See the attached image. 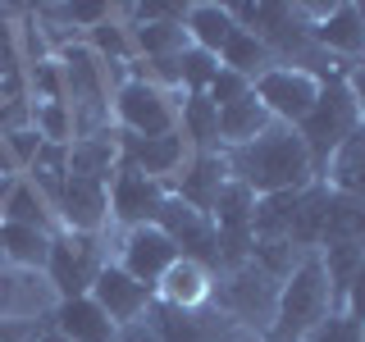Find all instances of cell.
Returning <instances> with one entry per match:
<instances>
[{
	"mask_svg": "<svg viewBox=\"0 0 365 342\" xmlns=\"http://www.w3.org/2000/svg\"><path fill=\"white\" fill-rule=\"evenodd\" d=\"M224 165H228V178L242 182L251 197L302 192V187H311V182H315L306 142L297 137V128H288V123H274V128L260 133L256 142L224 151Z\"/></svg>",
	"mask_w": 365,
	"mask_h": 342,
	"instance_id": "obj_1",
	"label": "cell"
},
{
	"mask_svg": "<svg viewBox=\"0 0 365 342\" xmlns=\"http://www.w3.org/2000/svg\"><path fill=\"white\" fill-rule=\"evenodd\" d=\"M64 73V105L73 119V137L110 133V64L91 51L87 41H68L55 51Z\"/></svg>",
	"mask_w": 365,
	"mask_h": 342,
	"instance_id": "obj_2",
	"label": "cell"
},
{
	"mask_svg": "<svg viewBox=\"0 0 365 342\" xmlns=\"http://www.w3.org/2000/svg\"><path fill=\"white\" fill-rule=\"evenodd\" d=\"M324 315H334V296H329V279H324V265H319V251H311V256L283 279L279 311H274V324H269L265 342H306L311 328Z\"/></svg>",
	"mask_w": 365,
	"mask_h": 342,
	"instance_id": "obj_3",
	"label": "cell"
},
{
	"mask_svg": "<svg viewBox=\"0 0 365 342\" xmlns=\"http://www.w3.org/2000/svg\"><path fill=\"white\" fill-rule=\"evenodd\" d=\"M279 288L283 283L274 279L269 269H260L256 260H242V265L215 274V296L210 301L233 319L242 333L265 338L274 324V311H279Z\"/></svg>",
	"mask_w": 365,
	"mask_h": 342,
	"instance_id": "obj_4",
	"label": "cell"
},
{
	"mask_svg": "<svg viewBox=\"0 0 365 342\" xmlns=\"http://www.w3.org/2000/svg\"><path fill=\"white\" fill-rule=\"evenodd\" d=\"M356 128H361V110H356V100H351V91H347V78L324 83L319 96H315V105H311V114L297 123V137L306 142V155H311L315 178L324 174L329 155H334Z\"/></svg>",
	"mask_w": 365,
	"mask_h": 342,
	"instance_id": "obj_5",
	"label": "cell"
},
{
	"mask_svg": "<svg viewBox=\"0 0 365 342\" xmlns=\"http://www.w3.org/2000/svg\"><path fill=\"white\" fill-rule=\"evenodd\" d=\"M106 242L101 233H68V228H55L51 242V260H46V279L60 301H73V296H87L96 274L106 269Z\"/></svg>",
	"mask_w": 365,
	"mask_h": 342,
	"instance_id": "obj_6",
	"label": "cell"
},
{
	"mask_svg": "<svg viewBox=\"0 0 365 342\" xmlns=\"http://www.w3.org/2000/svg\"><path fill=\"white\" fill-rule=\"evenodd\" d=\"M114 128L133 133V137H165L178 133V110L169 100V91L151 87L146 78H123L114 87Z\"/></svg>",
	"mask_w": 365,
	"mask_h": 342,
	"instance_id": "obj_7",
	"label": "cell"
},
{
	"mask_svg": "<svg viewBox=\"0 0 365 342\" xmlns=\"http://www.w3.org/2000/svg\"><path fill=\"white\" fill-rule=\"evenodd\" d=\"M319 87H324V83H319L315 73H306V68H292V64L269 68V73H260L256 83H251L256 100L274 114V123H288V128H297V123L311 114Z\"/></svg>",
	"mask_w": 365,
	"mask_h": 342,
	"instance_id": "obj_8",
	"label": "cell"
},
{
	"mask_svg": "<svg viewBox=\"0 0 365 342\" xmlns=\"http://www.w3.org/2000/svg\"><path fill=\"white\" fill-rule=\"evenodd\" d=\"M55 296L46 269H19V265H0V319H19V324H51Z\"/></svg>",
	"mask_w": 365,
	"mask_h": 342,
	"instance_id": "obj_9",
	"label": "cell"
},
{
	"mask_svg": "<svg viewBox=\"0 0 365 342\" xmlns=\"http://www.w3.org/2000/svg\"><path fill=\"white\" fill-rule=\"evenodd\" d=\"M155 228L178 247V256L201 260L210 274L220 269V237H215V219H210V214L182 205L178 197H165V205H160V214H155Z\"/></svg>",
	"mask_w": 365,
	"mask_h": 342,
	"instance_id": "obj_10",
	"label": "cell"
},
{
	"mask_svg": "<svg viewBox=\"0 0 365 342\" xmlns=\"http://www.w3.org/2000/svg\"><path fill=\"white\" fill-rule=\"evenodd\" d=\"M119 169H137L146 178H160L169 182L182 169V160L192 155V146L182 142V133H165V137H133V133H119Z\"/></svg>",
	"mask_w": 365,
	"mask_h": 342,
	"instance_id": "obj_11",
	"label": "cell"
},
{
	"mask_svg": "<svg viewBox=\"0 0 365 342\" xmlns=\"http://www.w3.org/2000/svg\"><path fill=\"white\" fill-rule=\"evenodd\" d=\"M165 197H169V187L160 178H146V174H137V169H114V178H110V219H119L123 228L155 224Z\"/></svg>",
	"mask_w": 365,
	"mask_h": 342,
	"instance_id": "obj_12",
	"label": "cell"
},
{
	"mask_svg": "<svg viewBox=\"0 0 365 342\" xmlns=\"http://www.w3.org/2000/svg\"><path fill=\"white\" fill-rule=\"evenodd\" d=\"M224 182H228L224 151H192L187 160H182V169L165 182V187H169V197H178L182 205L210 214L215 201H220V192H224Z\"/></svg>",
	"mask_w": 365,
	"mask_h": 342,
	"instance_id": "obj_13",
	"label": "cell"
},
{
	"mask_svg": "<svg viewBox=\"0 0 365 342\" xmlns=\"http://www.w3.org/2000/svg\"><path fill=\"white\" fill-rule=\"evenodd\" d=\"M87 296L110 315V324H114V328H123V324H133V319H142V315H146V306L155 301V288L137 283L133 274H123L119 265H106V269L96 274V283H91V292H87Z\"/></svg>",
	"mask_w": 365,
	"mask_h": 342,
	"instance_id": "obj_14",
	"label": "cell"
},
{
	"mask_svg": "<svg viewBox=\"0 0 365 342\" xmlns=\"http://www.w3.org/2000/svg\"><path fill=\"white\" fill-rule=\"evenodd\" d=\"M123 256H119V269L133 274L137 283H146V288H155L160 279H165V269L178 260V247L169 242L165 233H160L155 224H142V228H128L123 233Z\"/></svg>",
	"mask_w": 365,
	"mask_h": 342,
	"instance_id": "obj_15",
	"label": "cell"
},
{
	"mask_svg": "<svg viewBox=\"0 0 365 342\" xmlns=\"http://www.w3.org/2000/svg\"><path fill=\"white\" fill-rule=\"evenodd\" d=\"M106 219H110V187L68 174L60 201H55V224L68 228V233H101Z\"/></svg>",
	"mask_w": 365,
	"mask_h": 342,
	"instance_id": "obj_16",
	"label": "cell"
},
{
	"mask_svg": "<svg viewBox=\"0 0 365 342\" xmlns=\"http://www.w3.org/2000/svg\"><path fill=\"white\" fill-rule=\"evenodd\" d=\"M210 296H215V274L187 256H178L165 269V279L155 283V301L178 306V311H201V306H210Z\"/></svg>",
	"mask_w": 365,
	"mask_h": 342,
	"instance_id": "obj_17",
	"label": "cell"
},
{
	"mask_svg": "<svg viewBox=\"0 0 365 342\" xmlns=\"http://www.w3.org/2000/svg\"><path fill=\"white\" fill-rule=\"evenodd\" d=\"M51 328L64 333L68 342H114L119 328L110 324V315L101 311L91 296H73V301H60L51 315Z\"/></svg>",
	"mask_w": 365,
	"mask_h": 342,
	"instance_id": "obj_18",
	"label": "cell"
},
{
	"mask_svg": "<svg viewBox=\"0 0 365 342\" xmlns=\"http://www.w3.org/2000/svg\"><path fill=\"white\" fill-rule=\"evenodd\" d=\"M315 182H324V187H329V192H338V197L365 201V123L338 146L334 155H329L324 174H319Z\"/></svg>",
	"mask_w": 365,
	"mask_h": 342,
	"instance_id": "obj_19",
	"label": "cell"
},
{
	"mask_svg": "<svg viewBox=\"0 0 365 342\" xmlns=\"http://www.w3.org/2000/svg\"><path fill=\"white\" fill-rule=\"evenodd\" d=\"M114 169H119V137H114V128L68 142V174L73 178H91V182H106L110 187Z\"/></svg>",
	"mask_w": 365,
	"mask_h": 342,
	"instance_id": "obj_20",
	"label": "cell"
},
{
	"mask_svg": "<svg viewBox=\"0 0 365 342\" xmlns=\"http://www.w3.org/2000/svg\"><path fill=\"white\" fill-rule=\"evenodd\" d=\"M274 128V114L256 100V91H247L242 100L220 110V151H233V146H247L256 142L260 133Z\"/></svg>",
	"mask_w": 365,
	"mask_h": 342,
	"instance_id": "obj_21",
	"label": "cell"
},
{
	"mask_svg": "<svg viewBox=\"0 0 365 342\" xmlns=\"http://www.w3.org/2000/svg\"><path fill=\"white\" fill-rule=\"evenodd\" d=\"M311 41L324 55H347V60L365 55V23L356 14V5H334V14L311 28Z\"/></svg>",
	"mask_w": 365,
	"mask_h": 342,
	"instance_id": "obj_22",
	"label": "cell"
},
{
	"mask_svg": "<svg viewBox=\"0 0 365 342\" xmlns=\"http://www.w3.org/2000/svg\"><path fill=\"white\" fill-rule=\"evenodd\" d=\"M174 110H178V133L192 151H220V110L205 91L174 100Z\"/></svg>",
	"mask_w": 365,
	"mask_h": 342,
	"instance_id": "obj_23",
	"label": "cell"
},
{
	"mask_svg": "<svg viewBox=\"0 0 365 342\" xmlns=\"http://www.w3.org/2000/svg\"><path fill=\"white\" fill-rule=\"evenodd\" d=\"M182 28H187L192 46H201V51L220 55L224 41L237 32V19L228 5H210V0H197V5H187V19H182Z\"/></svg>",
	"mask_w": 365,
	"mask_h": 342,
	"instance_id": "obj_24",
	"label": "cell"
},
{
	"mask_svg": "<svg viewBox=\"0 0 365 342\" xmlns=\"http://www.w3.org/2000/svg\"><path fill=\"white\" fill-rule=\"evenodd\" d=\"M220 64H224V68H233V73H242L247 83H256L260 73H269V68L279 64V55H274L269 46L256 37V32L237 28L233 37L224 41V51H220Z\"/></svg>",
	"mask_w": 365,
	"mask_h": 342,
	"instance_id": "obj_25",
	"label": "cell"
},
{
	"mask_svg": "<svg viewBox=\"0 0 365 342\" xmlns=\"http://www.w3.org/2000/svg\"><path fill=\"white\" fill-rule=\"evenodd\" d=\"M128 41L137 60H169L192 46L182 23H128Z\"/></svg>",
	"mask_w": 365,
	"mask_h": 342,
	"instance_id": "obj_26",
	"label": "cell"
},
{
	"mask_svg": "<svg viewBox=\"0 0 365 342\" xmlns=\"http://www.w3.org/2000/svg\"><path fill=\"white\" fill-rule=\"evenodd\" d=\"M51 242L55 233L46 228H23V224H5V265H19V269H46L51 260Z\"/></svg>",
	"mask_w": 365,
	"mask_h": 342,
	"instance_id": "obj_27",
	"label": "cell"
},
{
	"mask_svg": "<svg viewBox=\"0 0 365 342\" xmlns=\"http://www.w3.org/2000/svg\"><path fill=\"white\" fill-rule=\"evenodd\" d=\"M302 192L256 197V210H251V237H256V242H260V237H288V228L297 219V205H302Z\"/></svg>",
	"mask_w": 365,
	"mask_h": 342,
	"instance_id": "obj_28",
	"label": "cell"
},
{
	"mask_svg": "<svg viewBox=\"0 0 365 342\" xmlns=\"http://www.w3.org/2000/svg\"><path fill=\"white\" fill-rule=\"evenodd\" d=\"M0 224H23V228H46V233H55L51 205L37 197V187H32V182H23V174L14 182V192L0 201Z\"/></svg>",
	"mask_w": 365,
	"mask_h": 342,
	"instance_id": "obj_29",
	"label": "cell"
},
{
	"mask_svg": "<svg viewBox=\"0 0 365 342\" xmlns=\"http://www.w3.org/2000/svg\"><path fill=\"white\" fill-rule=\"evenodd\" d=\"M215 73H220V55L201 51V46H187V51L178 55V83H182V96H201V91L215 83Z\"/></svg>",
	"mask_w": 365,
	"mask_h": 342,
	"instance_id": "obj_30",
	"label": "cell"
},
{
	"mask_svg": "<svg viewBox=\"0 0 365 342\" xmlns=\"http://www.w3.org/2000/svg\"><path fill=\"white\" fill-rule=\"evenodd\" d=\"M87 46L101 55V60H110V64H128V60H133L128 28H123L119 19H106L101 28H91V32H87Z\"/></svg>",
	"mask_w": 365,
	"mask_h": 342,
	"instance_id": "obj_31",
	"label": "cell"
},
{
	"mask_svg": "<svg viewBox=\"0 0 365 342\" xmlns=\"http://www.w3.org/2000/svg\"><path fill=\"white\" fill-rule=\"evenodd\" d=\"M361 333H365L361 319H351L347 311H334V315H324L311 328V338H306V342H361Z\"/></svg>",
	"mask_w": 365,
	"mask_h": 342,
	"instance_id": "obj_32",
	"label": "cell"
},
{
	"mask_svg": "<svg viewBox=\"0 0 365 342\" xmlns=\"http://www.w3.org/2000/svg\"><path fill=\"white\" fill-rule=\"evenodd\" d=\"M247 91H251V83H247V78H242V73H233V68H224V64H220V73H215V83L205 87V96L215 100V110H224V105H233V100H242Z\"/></svg>",
	"mask_w": 365,
	"mask_h": 342,
	"instance_id": "obj_33",
	"label": "cell"
},
{
	"mask_svg": "<svg viewBox=\"0 0 365 342\" xmlns=\"http://www.w3.org/2000/svg\"><path fill=\"white\" fill-rule=\"evenodd\" d=\"M0 142H5L9 160H14V169H28L32 160H37V151H41V133H37V128H19V133H5Z\"/></svg>",
	"mask_w": 365,
	"mask_h": 342,
	"instance_id": "obj_34",
	"label": "cell"
},
{
	"mask_svg": "<svg viewBox=\"0 0 365 342\" xmlns=\"http://www.w3.org/2000/svg\"><path fill=\"white\" fill-rule=\"evenodd\" d=\"M23 73V51H19V28L9 23V14H0V78Z\"/></svg>",
	"mask_w": 365,
	"mask_h": 342,
	"instance_id": "obj_35",
	"label": "cell"
},
{
	"mask_svg": "<svg viewBox=\"0 0 365 342\" xmlns=\"http://www.w3.org/2000/svg\"><path fill=\"white\" fill-rule=\"evenodd\" d=\"M338 311H347L351 319H361V324H365V265L356 269V279L347 283V296H342Z\"/></svg>",
	"mask_w": 365,
	"mask_h": 342,
	"instance_id": "obj_36",
	"label": "cell"
},
{
	"mask_svg": "<svg viewBox=\"0 0 365 342\" xmlns=\"http://www.w3.org/2000/svg\"><path fill=\"white\" fill-rule=\"evenodd\" d=\"M41 324H19V319H0V342H32Z\"/></svg>",
	"mask_w": 365,
	"mask_h": 342,
	"instance_id": "obj_37",
	"label": "cell"
},
{
	"mask_svg": "<svg viewBox=\"0 0 365 342\" xmlns=\"http://www.w3.org/2000/svg\"><path fill=\"white\" fill-rule=\"evenodd\" d=\"M347 91H351V100H356V110H361V123H365V60L347 68Z\"/></svg>",
	"mask_w": 365,
	"mask_h": 342,
	"instance_id": "obj_38",
	"label": "cell"
},
{
	"mask_svg": "<svg viewBox=\"0 0 365 342\" xmlns=\"http://www.w3.org/2000/svg\"><path fill=\"white\" fill-rule=\"evenodd\" d=\"M114 342H160V333L146 324V319H133V324L119 328V338H114Z\"/></svg>",
	"mask_w": 365,
	"mask_h": 342,
	"instance_id": "obj_39",
	"label": "cell"
},
{
	"mask_svg": "<svg viewBox=\"0 0 365 342\" xmlns=\"http://www.w3.org/2000/svg\"><path fill=\"white\" fill-rule=\"evenodd\" d=\"M0 174H19L14 160H9V151H5V142H0Z\"/></svg>",
	"mask_w": 365,
	"mask_h": 342,
	"instance_id": "obj_40",
	"label": "cell"
},
{
	"mask_svg": "<svg viewBox=\"0 0 365 342\" xmlns=\"http://www.w3.org/2000/svg\"><path fill=\"white\" fill-rule=\"evenodd\" d=\"M37 342H68V338H64V333H55V328H51V324H46V328H41V333H37Z\"/></svg>",
	"mask_w": 365,
	"mask_h": 342,
	"instance_id": "obj_41",
	"label": "cell"
},
{
	"mask_svg": "<svg viewBox=\"0 0 365 342\" xmlns=\"http://www.w3.org/2000/svg\"><path fill=\"white\" fill-rule=\"evenodd\" d=\"M228 342H265V338H256V333H233Z\"/></svg>",
	"mask_w": 365,
	"mask_h": 342,
	"instance_id": "obj_42",
	"label": "cell"
},
{
	"mask_svg": "<svg viewBox=\"0 0 365 342\" xmlns=\"http://www.w3.org/2000/svg\"><path fill=\"white\" fill-rule=\"evenodd\" d=\"M0 256H5V224H0Z\"/></svg>",
	"mask_w": 365,
	"mask_h": 342,
	"instance_id": "obj_43",
	"label": "cell"
},
{
	"mask_svg": "<svg viewBox=\"0 0 365 342\" xmlns=\"http://www.w3.org/2000/svg\"><path fill=\"white\" fill-rule=\"evenodd\" d=\"M356 14H361V23H365V5H356Z\"/></svg>",
	"mask_w": 365,
	"mask_h": 342,
	"instance_id": "obj_44",
	"label": "cell"
},
{
	"mask_svg": "<svg viewBox=\"0 0 365 342\" xmlns=\"http://www.w3.org/2000/svg\"><path fill=\"white\" fill-rule=\"evenodd\" d=\"M361 342H365V333H361Z\"/></svg>",
	"mask_w": 365,
	"mask_h": 342,
	"instance_id": "obj_45",
	"label": "cell"
},
{
	"mask_svg": "<svg viewBox=\"0 0 365 342\" xmlns=\"http://www.w3.org/2000/svg\"><path fill=\"white\" fill-rule=\"evenodd\" d=\"M32 342H37V338H32Z\"/></svg>",
	"mask_w": 365,
	"mask_h": 342,
	"instance_id": "obj_46",
	"label": "cell"
}]
</instances>
